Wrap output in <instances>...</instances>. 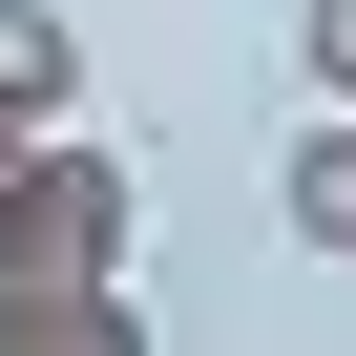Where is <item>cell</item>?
I'll use <instances>...</instances> for the list:
<instances>
[{"instance_id":"7a4b0ae2","label":"cell","mask_w":356,"mask_h":356,"mask_svg":"<svg viewBox=\"0 0 356 356\" xmlns=\"http://www.w3.org/2000/svg\"><path fill=\"white\" fill-rule=\"evenodd\" d=\"M0 356H147V293H126V273H63V293H0Z\"/></svg>"},{"instance_id":"6da1fadb","label":"cell","mask_w":356,"mask_h":356,"mask_svg":"<svg viewBox=\"0 0 356 356\" xmlns=\"http://www.w3.org/2000/svg\"><path fill=\"white\" fill-rule=\"evenodd\" d=\"M63 273H147V168L84 126H42L0 168V293H63Z\"/></svg>"},{"instance_id":"5b68a950","label":"cell","mask_w":356,"mask_h":356,"mask_svg":"<svg viewBox=\"0 0 356 356\" xmlns=\"http://www.w3.org/2000/svg\"><path fill=\"white\" fill-rule=\"evenodd\" d=\"M293 63H314V105H356V0H293Z\"/></svg>"},{"instance_id":"3957f363","label":"cell","mask_w":356,"mask_h":356,"mask_svg":"<svg viewBox=\"0 0 356 356\" xmlns=\"http://www.w3.org/2000/svg\"><path fill=\"white\" fill-rule=\"evenodd\" d=\"M0 126H84V22L63 0H0Z\"/></svg>"},{"instance_id":"8992f818","label":"cell","mask_w":356,"mask_h":356,"mask_svg":"<svg viewBox=\"0 0 356 356\" xmlns=\"http://www.w3.org/2000/svg\"><path fill=\"white\" fill-rule=\"evenodd\" d=\"M22 147H42V126H0V168H22Z\"/></svg>"},{"instance_id":"277c9868","label":"cell","mask_w":356,"mask_h":356,"mask_svg":"<svg viewBox=\"0 0 356 356\" xmlns=\"http://www.w3.org/2000/svg\"><path fill=\"white\" fill-rule=\"evenodd\" d=\"M273 210H293V252H356V105H314V126H293Z\"/></svg>"}]
</instances>
